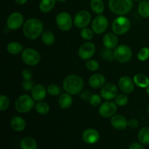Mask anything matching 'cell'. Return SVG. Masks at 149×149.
<instances>
[{
	"label": "cell",
	"mask_w": 149,
	"mask_h": 149,
	"mask_svg": "<svg viewBox=\"0 0 149 149\" xmlns=\"http://www.w3.org/2000/svg\"><path fill=\"white\" fill-rule=\"evenodd\" d=\"M24 36L31 40L38 39L44 32V25L37 18H31L26 20L23 26Z\"/></svg>",
	"instance_id": "6da1fadb"
},
{
	"label": "cell",
	"mask_w": 149,
	"mask_h": 149,
	"mask_svg": "<svg viewBox=\"0 0 149 149\" xmlns=\"http://www.w3.org/2000/svg\"><path fill=\"white\" fill-rule=\"evenodd\" d=\"M84 87L82 78L77 74H70L67 76L63 82V87L67 93L77 95L80 93Z\"/></svg>",
	"instance_id": "7a4b0ae2"
},
{
	"label": "cell",
	"mask_w": 149,
	"mask_h": 149,
	"mask_svg": "<svg viewBox=\"0 0 149 149\" xmlns=\"http://www.w3.org/2000/svg\"><path fill=\"white\" fill-rule=\"evenodd\" d=\"M109 7L114 14L125 15L132 10L133 0H109Z\"/></svg>",
	"instance_id": "3957f363"
},
{
	"label": "cell",
	"mask_w": 149,
	"mask_h": 149,
	"mask_svg": "<svg viewBox=\"0 0 149 149\" xmlns=\"http://www.w3.org/2000/svg\"><path fill=\"white\" fill-rule=\"evenodd\" d=\"M33 97L29 95H21L16 99L15 102V109L20 113H28L35 106Z\"/></svg>",
	"instance_id": "277c9868"
},
{
	"label": "cell",
	"mask_w": 149,
	"mask_h": 149,
	"mask_svg": "<svg viewBox=\"0 0 149 149\" xmlns=\"http://www.w3.org/2000/svg\"><path fill=\"white\" fill-rule=\"evenodd\" d=\"M131 27L130 20L125 16H119L112 23V31L116 35H124L129 31Z\"/></svg>",
	"instance_id": "5b68a950"
},
{
	"label": "cell",
	"mask_w": 149,
	"mask_h": 149,
	"mask_svg": "<svg viewBox=\"0 0 149 149\" xmlns=\"http://www.w3.org/2000/svg\"><path fill=\"white\" fill-rule=\"evenodd\" d=\"M114 58L120 63L129 62L132 57V50L126 45H118L113 50Z\"/></svg>",
	"instance_id": "8992f818"
},
{
	"label": "cell",
	"mask_w": 149,
	"mask_h": 149,
	"mask_svg": "<svg viewBox=\"0 0 149 149\" xmlns=\"http://www.w3.org/2000/svg\"><path fill=\"white\" fill-rule=\"evenodd\" d=\"M21 58L25 64L30 66H34L39 63L41 55L37 50L33 48H26L21 52Z\"/></svg>",
	"instance_id": "52a82bcc"
},
{
	"label": "cell",
	"mask_w": 149,
	"mask_h": 149,
	"mask_svg": "<svg viewBox=\"0 0 149 149\" xmlns=\"http://www.w3.org/2000/svg\"><path fill=\"white\" fill-rule=\"evenodd\" d=\"M55 23L60 30L63 31H68L72 28L74 21L69 13L67 12H61L56 15Z\"/></svg>",
	"instance_id": "ba28073f"
},
{
	"label": "cell",
	"mask_w": 149,
	"mask_h": 149,
	"mask_svg": "<svg viewBox=\"0 0 149 149\" xmlns=\"http://www.w3.org/2000/svg\"><path fill=\"white\" fill-rule=\"evenodd\" d=\"M92 20L91 14L87 10H82L79 11L76 14L74 19V24L78 29L86 28Z\"/></svg>",
	"instance_id": "9c48e42d"
},
{
	"label": "cell",
	"mask_w": 149,
	"mask_h": 149,
	"mask_svg": "<svg viewBox=\"0 0 149 149\" xmlns=\"http://www.w3.org/2000/svg\"><path fill=\"white\" fill-rule=\"evenodd\" d=\"M109 26V20L103 15H98L92 22V29L96 34L104 33Z\"/></svg>",
	"instance_id": "30bf717a"
},
{
	"label": "cell",
	"mask_w": 149,
	"mask_h": 149,
	"mask_svg": "<svg viewBox=\"0 0 149 149\" xmlns=\"http://www.w3.org/2000/svg\"><path fill=\"white\" fill-rule=\"evenodd\" d=\"M24 17L18 12H15L10 14L7 19V26L11 30H17L24 24Z\"/></svg>",
	"instance_id": "8fae6325"
},
{
	"label": "cell",
	"mask_w": 149,
	"mask_h": 149,
	"mask_svg": "<svg viewBox=\"0 0 149 149\" xmlns=\"http://www.w3.org/2000/svg\"><path fill=\"white\" fill-rule=\"evenodd\" d=\"M95 46L90 42H87L79 47L78 50V55L81 59L88 61L91 59L95 52Z\"/></svg>",
	"instance_id": "7c38bea8"
},
{
	"label": "cell",
	"mask_w": 149,
	"mask_h": 149,
	"mask_svg": "<svg viewBox=\"0 0 149 149\" xmlns=\"http://www.w3.org/2000/svg\"><path fill=\"white\" fill-rule=\"evenodd\" d=\"M117 111V105L115 102L108 100L100 106L98 109L99 114L104 118L112 117Z\"/></svg>",
	"instance_id": "4fadbf2b"
},
{
	"label": "cell",
	"mask_w": 149,
	"mask_h": 149,
	"mask_svg": "<svg viewBox=\"0 0 149 149\" xmlns=\"http://www.w3.org/2000/svg\"><path fill=\"white\" fill-rule=\"evenodd\" d=\"M118 95V88L113 83L105 84L100 90V95L103 99L111 100L114 99Z\"/></svg>",
	"instance_id": "5bb4252c"
},
{
	"label": "cell",
	"mask_w": 149,
	"mask_h": 149,
	"mask_svg": "<svg viewBox=\"0 0 149 149\" xmlns=\"http://www.w3.org/2000/svg\"><path fill=\"white\" fill-rule=\"evenodd\" d=\"M135 82L133 79L129 77L124 76L119 80V87L122 92L125 94H130L135 89Z\"/></svg>",
	"instance_id": "9a60e30c"
},
{
	"label": "cell",
	"mask_w": 149,
	"mask_h": 149,
	"mask_svg": "<svg viewBox=\"0 0 149 149\" xmlns=\"http://www.w3.org/2000/svg\"><path fill=\"white\" fill-rule=\"evenodd\" d=\"M81 138L84 143L87 144H94L100 139V133L96 130L89 128L85 130L81 135Z\"/></svg>",
	"instance_id": "2e32d148"
},
{
	"label": "cell",
	"mask_w": 149,
	"mask_h": 149,
	"mask_svg": "<svg viewBox=\"0 0 149 149\" xmlns=\"http://www.w3.org/2000/svg\"><path fill=\"white\" fill-rule=\"evenodd\" d=\"M111 125L117 130H124L128 126V121L121 114H115L111 119Z\"/></svg>",
	"instance_id": "e0dca14e"
},
{
	"label": "cell",
	"mask_w": 149,
	"mask_h": 149,
	"mask_svg": "<svg viewBox=\"0 0 149 149\" xmlns=\"http://www.w3.org/2000/svg\"><path fill=\"white\" fill-rule=\"evenodd\" d=\"M47 90L42 84H36L31 90V97L36 102L42 101L45 98Z\"/></svg>",
	"instance_id": "ac0fdd59"
},
{
	"label": "cell",
	"mask_w": 149,
	"mask_h": 149,
	"mask_svg": "<svg viewBox=\"0 0 149 149\" xmlns=\"http://www.w3.org/2000/svg\"><path fill=\"white\" fill-rule=\"evenodd\" d=\"M118 38L114 33H107L103 36V44L105 47L113 49L118 46Z\"/></svg>",
	"instance_id": "d6986e66"
},
{
	"label": "cell",
	"mask_w": 149,
	"mask_h": 149,
	"mask_svg": "<svg viewBox=\"0 0 149 149\" xmlns=\"http://www.w3.org/2000/svg\"><path fill=\"white\" fill-rule=\"evenodd\" d=\"M106 77L101 74H95L89 79V84L94 89L101 88L106 84Z\"/></svg>",
	"instance_id": "ffe728a7"
},
{
	"label": "cell",
	"mask_w": 149,
	"mask_h": 149,
	"mask_svg": "<svg viewBox=\"0 0 149 149\" xmlns=\"http://www.w3.org/2000/svg\"><path fill=\"white\" fill-rule=\"evenodd\" d=\"M10 126L16 132H21L26 128V123L21 116H15L10 120Z\"/></svg>",
	"instance_id": "44dd1931"
},
{
	"label": "cell",
	"mask_w": 149,
	"mask_h": 149,
	"mask_svg": "<svg viewBox=\"0 0 149 149\" xmlns=\"http://www.w3.org/2000/svg\"><path fill=\"white\" fill-rule=\"evenodd\" d=\"M73 104V97L69 93H64L58 99V105L63 109H68Z\"/></svg>",
	"instance_id": "7402d4cb"
},
{
	"label": "cell",
	"mask_w": 149,
	"mask_h": 149,
	"mask_svg": "<svg viewBox=\"0 0 149 149\" xmlns=\"http://www.w3.org/2000/svg\"><path fill=\"white\" fill-rule=\"evenodd\" d=\"M133 81L135 84L141 88H146L149 86V79L143 74H137L134 76Z\"/></svg>",
	"instance_id": "603a6c76"
},
{
	"label": "cell",
	"mask_w": 149,
	"mask_h": 149,
	"mask_svg": "<svg viewBox=\"0 0 149 149\" xmlns=\"http://www.w3.org/2000/svg\"><path fill=\"white\" fill-rule=\"evenodd\" d=\"M21 149H37V143L32 137H25L20 141Z\"/></svg>",
	"instance_id": "cb8c5ba5"
},
{
	"label": "cell",
	"mask_w": 149,
	"mask_h": 149,
	"mask_svg": "<svg viewBox=\"0 0 149 149\" xmlns=\"http://www.w3.org/2000/svg\"><path fill=\"white\" fill-rule=\"evenodd\" d=\"M56 4V0H41L39 8L42 13H47L52 11Z\"/></svg>",
	"instance_id": "d4e9b609"
},
{
	"label": "cell",
	"mask_w": 149,
	"mask_h": 149,
	"mask_svg": "<svg viewBox=\"0 0 149 149\" xmlns=\"http://www.w3.org/2000/svg\"><path fill=\"white\" fill-rule=\"evenodd\" d=\"M7 50L11 55H17L23 51V47L17 42H11L7 45Z\"/></svg>",
	"instance_id": "484cf974"
},
{
	"label": "cell",
	"mask_w": 149,
	"mask_h": 149,
	"mask_svg": "<svg viewBox=\"0 0 149 149\" xmlns=\"http://www.w3.org/2000/svg\"><path fill=\"white\" fill-rule=\"evenodd\" d=\"M90 7L95 13L97 15H101L104 12L105 4L103 0H91Z\"/></svg>",
	"instance_id": "4316f807"
},
{
	"label": "cell",
	"mask_w": 149,
	"mask_h": 149,
	"mask_svg": "<svg viewBox=\"0 0 149 149\" xmlns=\"http://www.w3.org/2000/svg\"><path fill=\"white\" fill-rule=\"evenodd\" d=\"M138 138L140 142L143 145L149 144V127H144L139 130Z\"/></svg>",
	"instance_id": "83f0119b"
},
{
	"label": "cell",
	"mask_w": 149,
	"mask_h": 149,
	"mask_svg": "<svg viewBox=\"0 0 149 149\" xmlns=\"http://www.w3.org/2000/svg\"><path fill=\"white\" fill-rule=\"evenodd\" d=\"M138 13L140 15L144 18L149 17V1L148 0H143L140 2L138 7Z\"/></svg>",
	"instance_id": "f1b7e54d"
},
{
	"label": "cell",
	"mask_w": 149,
	"mask_h": 149,
	"mask_svg": "<svg viewBox=\"0 0 149 149\" xmlns=\"http://www.w3.org/2000/svg\"><path fill=\"white\" fill-rule=\"evenodd\" d=\"M42 41L47 46H51L55 41V36L50 31H45L42 34Z\"/></svg>",
	"instance_id": "f546056e"
},
{
	"label": "cell",
	"mask_w": 149,
	"mask_h": 149,
	"mask_svg": "<svg viewBox=\"0 0 149 149\" xmlns=\"http://www.w3.org/2000/svg\"><path fill=\"white\" fill-rule=\"evenodd\" d=\"M34 107L36 112L41 115H46L47 113H49V110H50V107H49V104L46 102H37L35 104Z\"/></svg>",
	"instance_id": "4dcf8cb0"
},
{
	"label": "cell",
	"mask_w": 149,
	"mask_h": 149,
	"mask_svg": "<svg viewBox=\"0 0 149 149\" xmlns=\"http://www.w3.org/2000/svg\"><path fill=\"white\" fill-rule=\"evenodd\" d=\"M100 56L103 59L106 60V61H110L112 62L115 60L114 55H113V51L112 49H109V48L104 47L101 49L100 51Z\"/></svg>",
	"instance_id": "1f68e13d"
},
{
	"label": "cell",
	"mask_w": 149,
	"mask_h": 149,
	"mask_svg": "<svg viewBox=\"0 0 149 149\" xmlns=\"http://www.w3.org/2000/svg\"><path fill=\"white\" fill-rule=\"evenodd\" d=\"M94 31H93V29H90L89 28H84V29H81V31H80V35H81V37L84 39V40L90 41L94 36Z\"/></svg>",
	"instance_id": "d6a6232c"
},
{
	"label": "cell",
	"mask_w": 149,
	"mask_h": 149,
	"mask_svg": "<svg viewBox=\"0 0 149 149\" xmlns=\"http://www.w3.org/2000/svg\"><path fill=\"white\" fill-rule=\"evenodd\" d=\"M114 102L117 106H125L127 105L128 102H129V98L125 95V94H119L117 95V96L114 98Z\"/></svg>",
	"instance_id": "836d02e7"
},
{
	"label": "cell",
	"mask_w": 149,
	"mask_h": 149,
	"mask_svg": "<svg viewBox=\"0 0 149 149\" xmlns=\"http://www.w3.org/2000/svg\"><path fill=\"white\" fill-rule=\"evenodd\" d=\"M137 58L140 61H142V62L147 61L149 58V48L146 47L141 48L138 52Z\"/></svg>",
	"instance_id": "e575fe53"
},
{
	"label": "cell",
	"mask_w": 149,
	"mask_h": 149,
	"mask_svg": "<svg viewBox=\"0 0 149 149\" xmlns=\"http://www.w3.org/2000/svg\"><path fill=\"white\" fill-rule=\"evenodd\" d=\"M86 67L88 70H90V71H96L99 69V63L97 62L96 60L94 59H90L87 61L85 64Z\"/></svg>",
	"instance_id": "d590c367"
},
{
	"label": "cell",
	"mask_w": 149,
	"mask_h": 149,
	"mask_svg": "<svg viewBox=\"0 0 149 149\" xmlns=\"http://www.w3.org/2000/svg\"><path fill=\"white\" fill-rule=\"evenodd\" d=\"M9 106H10V99L7 96L1 95L0 96V111H4L8 109Z\"/></svg>",
	"instance_id": "8d00e7d4"
},
{
	"label": "cell",
	"mask_w": 149,
	"mask_h": 149,
	"mask_svg": "<svg viewBox=\"0 0 149 149\" xmlns=\"http://www.w3.org/2000/svg\"><path fill=\"white\" fill-rule=\"evenodd\" d=\"M47 93L50 95L52 96L58 95L61 93V89H60V87L57 84H49L47 87Z\"/></svg>",
	"instance_id": "74e56055"
},
{
	"label": "cell",
	"mask_w": 149,
	"mask_h": 149,
	"mask_svg": "<svg viewBox=\"0 0 149 149\" xmlns=\"http://www.w3.org/2000/svg\"><path fill=\"white\" fill-rule=\"evenodd\" d=\"M101 95H99L98 94H93L90 96L89 99V103L93 106H97L101 103Z\"/></svg>",
	"instance_id": "f35d334b"
},
{
	"label": "cell",
	"mask_w": 149,
	"mask_h": 149,
	"mask_svg": "<svg viewBox=\"0 0 149 149\" xmlns=\"http://www.w3.org/2000/svg\"><path fill=\"white\" fill-rule=\"evenodd\" d=\"M22 87H23V90L26 91H31L34 85H33V82L31 81V79L24 80L22 83Z\"/></svg>",
	"instance_id": "ab89813d"
},
{
	"label": "cell",
	"mask_w": 149,
	"mask_h": 149,
	"mask_svg": "<svg viewBox=\"0 0 149 149\" xmlns=\"http://www.w3.org/2000/svg\"><path fill=\"white\" fill-rule=\"evenodd\" d=\"M32 77H33V74H32L31 71L29 68H25L22 71V77L24 80L31 79Z\"/></svg>",
	"instance_id": "60d3db41"
},
{
	"label": "cell",
	"mask_w": 149,
	"mask_h": 149,
	"mask_svg": "<svg viewBox=\"0 0 149 149\" xmlns=\"http://www.w3.org/2000/svg\"><path fill=\"white\" fill-rule=\"evenodd\" d=\"M139 125L138 119H131L128 121V126L132 129H136Z\"/></svg>",
	"instance_id": "b9f144b4"
},
{
	"label": "cell",
	"mask_w": 149,
	"mask_h": 149,
	"mask_svg": "<svg viewBox=\"0 0 149 149\" xmlns=\"http://www.w3.org/2000/svg\"><path fill=\"white\" fill-rule=\"evenodd\" d=\"M129 149H144V146L141 142H134L130 145Z\"/></svg>",
	"instance_id": "7bdbcfd3"
},
{
	"label": "cell",
	"mask_w": 149,
	"mask_h": 149,
	"mask_svg": "<svg viewBox=\"0 0 149 149\" xmlns=\"http://www.w3.org/2000/svg\"><path fill=\"white\" fill-rule=\"evenodd\" d=\"M91 95L92 94L90 93V92L89 90H86V91L81 93L80 97H81V99H82V100H85V101H89V99H90Z\"/></svg>",
	"instance_id": "ee69618b"
},
{
	"label": "cell",
	"mask_w": 149,
	"mask_h": 149,
	"mask_svg": "<svg viewBox=\"0 0 149 149\" xmlns=\"http://www.w3.org/2000/svg\"><path fill=\"white\" fill-rule=\"evenodd\" d=\"M16 3L18 4H24L28 1V0H15Z\"/></svg>",
	"instance_id": "f6af8a7d"
},
{
	"label": "cell",
	"mask_w": 149,
	"mask_h": 149,
	"mask_svg": "<svg viewBox=\"0 0 149 149\" xmlns=\"http://www.w3.org/2000/svg\"><path fill=\"white\" fill-rule=\"evenodd\" d=\"M146 93L149 95V86L148 87H146Z\"/></svg>",
	"instance_id": "bcb514c9"
},
{
	"label": "cell",
	"mask_w": 149,
	"mask_h": 149,
	"mask_svg": "<svg viewBox=\"0 0 149 149\" xmlns=\"http://www.w3.org/2000/svg\"><path fill=\"white\" fill-rule=\"evenodd\" d=\"M56 1H59V2H64V1H65L66 0H56Z\"/></svg>",
	"instance_id": "7dc6e473"
},
{
	"label": "cell",
	"mask_w": 149,
	"mask_h": 149,
	"mask_svg": "<svg viewBox=\"0 0 149 149\" xmlns=\"http://www.w3.org/2000/svg\"><path fill=\"white\" fill-rule=\"evenodd\" d=\"M134 1H143V0H134Z\"/></svg>",
	"instance_id": "c3c4849f"
},
{
	"label": "cell",
	"mask_w": 149,
	"mask_h": 149,
	"mask_svg": "<svg viewBox=\"0 0 149 149\" xmlns=\"http://www.w3.org/2000/svg\"><path fill=\"white\" fill-rule=\"evenodd\" d=\"M148 115H149V106H148Z\"/></svg>",
	"instance_id": "681fc988"
}]
</instances>
